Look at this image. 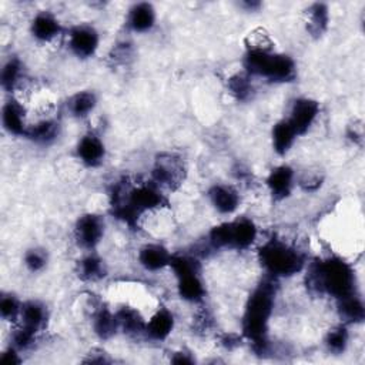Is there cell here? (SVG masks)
<instances>
[{"label":"cell","instance_id":"27","mask_svg":"<svg viewBox=\"0 0 365 365\" xmlns=\"http://www.w3.org/2000/svg\"><path fill=\"white\" fill-rule=\"evenodd\" d=\"M79 276L83 280H97L104 276V268L103 263L99 257L96 256H88L80 263V270H79Z\"/></svg>","mask_w":365,"mask_h":365},{"label":"cell","instance_id":"19","mask_svg":"<svg viewBox=\"0 0 365 365\" xmlns=\"http://www.w3.org/2000/svg\"><path fill=\"white\" fill-rule=\"evenodd\" d=\"M20 315H21V327H25L26 330H30L33 333L39 331V328L43 326L46 319L44 307L35 301L26 303L23 306Z\"/></svg>","mask_w":365,"mask_h":365},{"label":"cell","instance_id":"14","mask_svg":"<svg viewBox=\"0 0 365 365\" xmlns=\"http://www.w3.org/2000/svg\"><path fill=\"white\" fill-rule=\"evenodd\" d=\"M210 198L214 207L223 214H230L236 212L240 203L237 191L227 186H214L210 190Z\"/></svg>","mask_w":365,"mask_h":365},{"label":"cell","instance_id":"17","mask_svg":"<svg viewBox=\"0 0 365 365\" xmlns=\"http://www.w3.org/2000/svg\"><path fill=\"white\" fill-rule=\"evenodd\" d=\"M3 124L9 133L26 135L28 129L25 127V110L17 102L10 100L3 107Z\"/></svg>","mask_w":365,"mask_h":365},{"label":"cell","instance_id":"21","mask_svg":"<svg viewBox=\"0 0 365 365\" xmlns=\"http://www.w3.org/2000/svg\"><path fill=\"white\" fill-rule=\"evenodd\" d=\"M308 32L312 36H321L328 26V9L324 3H314L307 10Z\"/></svg>","mask_w":365,"mask_h":365},{"label":"cell","instance_id":"11","mask_svg":"<svg viewBox=\"0 0 365 365\" xmlns=\"http://www.w3.org/2000/svg\"><path fill=\"white\" fill-rule=\"evenodd\" d=\"M230 234H232L230 247L243 250L253 244V241L257 237V228L251 220L240 218L230 223Z\"/></svg>","mask_w":365,"mask_h":365},{"label":"cell","instance_id":"16","mask_svg":"<svg viewBox=\"0 0 365 365\" xmlns=\"http://www.w3.org/2000/svg\"><path fill=\"white\" fill-rule=\"evenodd\" d=\"M178 292L181 299L189 301H198L203 299L205 290L201 280L198 279V271L178 276Z\"/></svg>","mask_w":365,"mask_h":365},{"label":"cell","instance_id":"12","mask_svg":"<svg viewBox=\"0 0 365 365\" xmlns=\"http://www.w3.org/2000/svg\"><path fill=\"white\" fill-rule=\"evenodd\" d=\"M32 33L36 39L41 41H50L56 36H59L60 25L52 13L41 12L33 19Z\"/></svg>","mask_w":365,"mask_h":365},{"label":"cell","instance_id":"34","mask_svg":"<svg viewBox=\"0 0 365 365\" xmlns=\"http://www.w3.org/2000/svg\"><path fill=\"white\" fill-rule=\"evenodd\" d=\"M3 364H19L20 362V358L17 357L16 351L13 348L8 350L5 354H3Z\"/></svg>","mask_w":365,"mask_h":365},{"label":"cell","instance_id":"13","mask_svg":"<svg viewBox=\"0 0 365 365\" xmlns=\"http://www.w3.org/2000/svg\"><path fill=\"white\" fill-rule=\"evenodd\" d=\"M139 260L144 268L156 271L160 268H165L166 265H170L171 256L165 247L150 244L140 250Z\"/></svg>","mask_w":365,"mask_h":365},{"label":"cell","instance_id":"35","mask_svg":"<svg viewBox=\"0 0 365 365\" xmlns=\"http://www.w3.org/2000/svg\"><path fill=\"white\" fill-rule=\"evenodd\" d=\"M174 364H193L194 359L190 358L187 354H182V353H178L176 354V357L171 359Z\"/></svg>","mask_w":365,"mask_h":365},{"label":"cell","instance_id":"22","mask_svg":"<svg viewBox=\"0 0 365 365\" xmlns=\"http://www.w3.org/2000/svg\"><path fill=\"white\" fill-rule=\"evenodd\" d=\"M68 110L76 118H86L96 106V96L91 91H80L67 103Z\"/></svg>","mask_w":365,"mask_h":365},{"label":"cell","instance_id":"7","mask_svg":"<svg viewBox=\"0 0 365 365\" xmlns=\"http://www.w3.org/2000/svg\"><path fill=\"white\" fill-rule=\"evenodd\" d=\"M104 232V223L96 214H86L76 223L75 236L77 243L84 248H93L99 244Z\"/></svg>","mask_w":365,"mask_h":365},{"label":"cell","instance_id":"23","mask_svg":"<svg viewBox=\"0 0 365 365\" xmlns=\"http://www.w3.org/2000/svg\"><path fill=\"white\" fill-rule=\"evenodd\" d=\"M339 314L351 323H361L364 319V306L355 294L339 300Z\"/></svg>","mask_w":365,"mask_h":365},{"label":"cell","instance_id":"4","mask_svg":"<svg viewBox=\"0 0 365 365\" xmlns=\"http://www.w3.org/2000/svg\"><path fill=\"white\" fill-rule=\"evenodd\" d=\"M259 256L263 267L277 277H290L304 265V259L299 251L279 240L265 243L260 248Z\"/></svg>","mask_w":365,"mask_h":365},{"label":"cell","instance_id":"30","mask_svg":"<svg viewBox=\"0 0 365 365\" xmlns=\"http://www.w3.org/2000/svg\"><path fill=\"white\" fill-rule=\"evenodd\" d=\"M347 341H348V334L344 327H338L334 328L333 331L328 333L327 335V347L331 353L339 354L346 350L347 347Z\"/></svg>","mask_w":365,"mask_h":365},{"label":"cell","instance_id":"33","mask_svg":"<svg viewBox=\"0 0 365 365\" xmlns=\"http://www.w3.org/2000/svg\"><path fill=\"white\" fill-rule=\"evenodd\" d=\"M35 334L36 333H33L30 330H26L25 327H20L15 333V337H13L16 347H19V348H28L32 344V342H33V339H35Z\"/></svg>","mask_w":365,"mask_h":365},{"label":"cell","instance_id":"26","mask_svg":"<svg viewBox=\"0 0 365 365\" xmlns=\"http://www.w3.org/2000/svg\"><path fill=\"white\" fill-rule=\"evenodd\" d=\"M57 134V124L52 120H44L33 127H29L26 135L37 143H49Z\"/></svg>","mask_w":365,"mask_h":365},{"label":"cell","instance_id":"28","mask_svg":"<svg viewBox=\"0 0 365 365\" xmlns=\"http://www.w3.org/2000/svg\"><path fill=\"white\" fill-rule=\"evenodd\" d=\"M21 75V64L17 59H12L9 60L3 71H2V86L5 90L12 91L15 88V86L19 83Z\"/></svg>","mask_w":365,"mask_h":365},{"label":"cell","instance_id":"6","mask_svg":"<svg viewBox=\"0 0 365 365\" xmlns=\"http://www.w3.org/2000/svg\"><path fill=\"white\" fill-rule=\"evenodd\" d=\"M319 106L315 100L311 99H299L291 110V116L287 120L297 135H301L308 131L311 124L318 116Z\"/></svg>","mask_w":365,"mask_h":365},{"label":"cell","instance_id":"36","mask_svg":"<svg viewBox=\"0 0 365 365\" xmlns=\"http://www.w3.org/2000/svg\"><path fill=\"white\" fill-rule=\"evenodd\" d=\"M244 6H247L250 9H257V8H260V3H244Z\"/></svg>","mask_w":365,"mask_h":365},{"label":"cell","instance_id":"31","mask_svg":"<svg viewBox=\"0 0 365 365\" xmlns=\"http://www.w3.org/2000/svg\"><path fill=\"white\" fill-rule=\"evenodd\" d=\"M25 263L30 271H40L46 265V263H48V256H46L43 250L33 248L26 253Z\"/></svg>","mask_w":365,"mask_h":365},{"label":"cell","instance_id":"9","mask_svg":"<svg viewBox=\"0 0 365 365\" xmlns=\"http://www.w3.org/2000/svg\"><path fill=\"white\" fill-rule=\"evenodd\" d=\"M292 177L294 171L288 166H280L274 169L267 178V186L271 194L277 200L288 197L292 187Z\"/></svg>","mask_w":365,"mask_h":365},{"label":"cell","instance_id":"15","mask_svg":"<svg viewBox=\"0 0 365 365\" xmlns=\"http://www.w3.org/2000/svg\"><path fill=\"white\" fill-rule=\"evenodd\" d=\"M156 12L150 3L134 5L129 13V26L135 32H147L154 26Z\"/></svg>","mask_w":365,"mask_h":365},{"label":"cell","instance_id":"2","mask_svg":"<svg viewBox=\"0 0 365 365\" xmlns=\"http://www.w3.org/2000/svg\"><path fill=\"white\" fill-rule=\"evenodd\" d=\"M307 283L318 292H328L341 300L355 294V277L353 268L338 259L319 261L311 265Z\"/></svg>","mask_w":365,"mask_h":365},{"label":"cell","instance_id":"5","mask_svg":"<svg viewBox=\"0 0 365 365\" xmlns=\"http://www.w3.org/2000/svg\"><path fill=\"white\" fill-rule=\"evenodd\" d=\"M153 177L157 182L170 189H176L185 178V166L174 154H162L156 160Z\"/></svg>","mask_w":365,"mask_h":365},{"label":"cell","instance_id":"1","mask_svg":"<svg viewBox=\"0 0 365 365\" xmlns=\"http://www.w3.org/2000/svg\"><path fill=\"white\" fill-rule=\"evenodd\" d=\"M274 297L276 287L271 281H263L250 295L245 307L243 331L250 341H253V347L257 353H264L267 348V326L272 312Z\"/></svg>","mask_w":365,"mask_h":365},{"label":"cell","instance_id":"18","mask_svg":"<svg viewBox=\"0 0 365 365\" xmlns=\"http://www.w3.org/2000/svg\"><path fill=\"white\" fill-rule=\"evenodd\" d=\"M173 326H174L173 315L170 314V311L163 308L150 319V323L146 326V331L154 339H165L171 333Z\"/></svg>","mask_w":365,"mask_h":365},{"label":"cell","instance_id":"32","mask_svg":"<svg viewBox=\"0 0 365 365\" xmlns=\"http://www.w3.org/2000/svg\"><path fill=\"white\" fill-rule=\"evenodd\" d=\"M0 312L6 319H15L21 312V307L13 295H5L0 301Z\"/></svg>","mask_w":365,"mask_h":365},{"label":"cell","instance_id":"25","mask_svg":"<svg viewBox=\"0 0 365 365\" xmlns=\"http://www.w3.org/2000/svg\"><path fill=\"white\" fill-rule=\"evenodd\" d=\"M118 321L119 326L123 327V330L129 334H137L146 330V324L143 321V318L139 315V312H135L134 310L130 308H123L118 312Z\"/></svg>","mask_w":365,"mask_h":365},{"label":"cell","instance_id":"10","mask_svg":"<svg viewBox=\"0 0 365 365\" xmlns=\"http://www.w3.org/2000/svg\"><path fill=\"white\" fill-rule=\"evenodd\" d=\"M77 154L87 166H99L104 158V144L95 134H87L77 146Z\"/></svg>","mask_w":365,"mask_h":365},{"label":"cell","instance_id":"20","mask_svg":"<svg viewBox=\"0 0 365 365\" xmlns=\"http://www.w3.org/2000/svg\"><path fill=\"white\" fill-rule=\"evenodd\" d=\"M295 137L297 134L287 120L277 123L272 129L274 150H276L279 154H286L291 149Z\"/></svg>","mask_w":365,"mask_h":365},{"label":"cell","instance_id":"29","mask_svg":"<svg viewBox=\"0 0 365 365\" xmlns=\"http://www.w3.org/2000/svg\"><path fill=\"white\" fill-rule=\"evenodd\" d=\"M228 88H230L232 95L237 100H247L251 91H253V86H251L248 76L244 75H237L228 80Z\"/></svg>","mask_w":365,"mask_h":365},{"label":"cell","instance_id":"3","mask_svg":"<svg viewBox=\"0 0 365 365\" xmlns=\"http://www.w3.org/2000/svg\"><path fill=\"white\" fill-rule=\"evenodd\" d=\"M244 63L248 73L271 82H291L295 77V64L291 57L271 55L265 49H248Z\"/></svg>","mask_w":365,"mask_h":365},{"label":"cell","instance_id":"8","mask_svg":"<svg viewBox=\"0 0 365 365\" xmlns=\"http://www.w3.org/2000/svg\"><path fill=\"white\" fill-rule=\"evenodd\" d=\"M71 49L79 57L93 56L99 46V35L90 26H77L71 32Z\"/></svg>","mask_w":365,"mask_h":365},{"label":"cell","instance_id":"24","mask_svg":"<svg viewBox=\"0 0 365 365\" xmlns=\"http://www.w3.org/2000/svg\"><path fill=\"white\" fill-rule=\"evenodd\" d=\"M119 327L118 317L113 315L109 310H100L95 318V330L100 338H110Z\"/></svg>","mask_w":365,"mask_h":365}]
</instances>
